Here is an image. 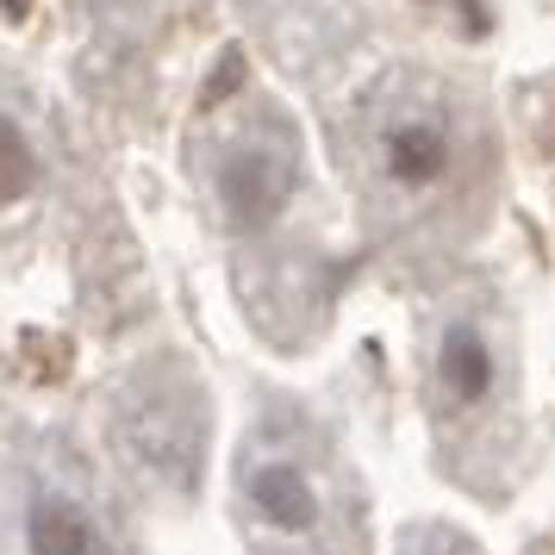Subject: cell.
<instances>
[{
    "label": "cell",
    "mask_w": 555,
    "mask_h": 555,
    "mask_svg": "<svg viewBox=\"0 0 555 555\" xmlns=\"http://www.w3.org/2000/svg\"><path fill=\"white\" fill-rule=\"evenodd\" d=\"M294 194V163L269 144H237L219 163V206H225L231 225H269Z\"/></svg>",
    "instance_id": "obj_1"
},
{
    "label": "cell",
    "mask_w": 555,
    "mask_h": 555,
    "mask_svg": "<svg viewBox=\"0 0 555 555\" xmlns=\"http://www.w3.org/2000/svg\"><path fill=\"white\" fill-rule=\"evenodd\" d=\"M450 163H455V138L430 113L393 119V126L380 131V169L400 181V188H437V181L450 176Z\"/></svg>",
    "instance_id": "obj_2"
},
{
    "label": "cell",
    "mask_w": 555,
    "mask_h": 555,
    "mask_svg": "<svg viewBox=\"0 0 555 555\" xmlns=\"http://www.w3.org/2000/svg\"><path fill=\"white\" fill-rule=\"evenodd\" d=\"M244 493H250L256 518L269 530H281V537H306V530L319 525V487L306 480L300 462H281V455L275 462H256Z\"/></svg>",
    "instance_id": "obj_3"
},
{
    "label": "cell",
    "mask_w": 555,
    "mask_h": 555,
    "mask_svg": "<svg viewBox=\"0 0 555 555\" xmlns=\"http://www.w3.org/2000/svg\"><path fill=\"white\" fill-rule=\"evenodd\" d=\"M437 380L455 405H487L493 387H500V356L487 344V331L475 319H455L443 337H437Z\"/></svg>",
    "instance_id": "obj_4"
},
{
    "label": "cell",
    "mask_w": 555,
    "mask_h": 555,
    "mask_svg": "<svg viewBox=\"0 0 555 555\" xmlns=\"http://www.w3.org/2000/svg\"><path fill=\"white\" fill-rule=\"evenodd\" d=\"M26 555H113L94 512L69 493H38L26 505Z\"/></svg>",
    "instance_id": "obj_5"
},
{
    "label": "cell",
    "mask_w": 555,
    "mask_h": 555,
    "mask_svg": "<svg viewBox=\"0 0 555 555\" xmlns=\"http://www.w3.org/2000/svg\"><path fill=\"white\" fill-rule=\"evenodd\" d=\"M38 188V156H31V138L20 131V119L0 113V212L20 206Z\"/></svg>",
    "instance_id": "obj_6"
}]
</instances>
